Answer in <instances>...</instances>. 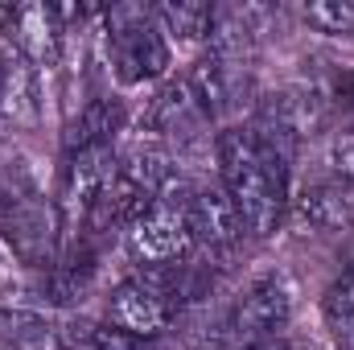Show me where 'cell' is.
I'll use <instances>...</instances> for the list:
<instances>
[{
    "label": "cell",
    "mask_w": 354,
    "mask_h": 350,
    "mask_svg": "<svg viewBox=\"0 0 354 350\" xmlns=\"http://www.w3.org/2000/svg\"><path fill=\"white\" fill-rule=\"evenodd\" d=\"M161 33H174L177 42H202L210 37V25H214V8L202 4V0H169L161 8H153Z\"/></svg>",
    "instance_id": "ac0fdd59"
},
{
    "label": "cell",
    "mask_w": 354,
    "mask_h": 350,
    "mask_svg": "<svg viewBox=\"0 0 354 350\" xmlns=\"http://www.w3.org/2000/svg\"><path fill=\"white\" fill-rule=\"evenodd\" d=\"M107 58L124 83H149L169 71V42L153 8L120 4L107 12Z\"/></svg>",
    "instance_id": "8992f818"
},
{
    "label": "cell",
    "mask_w": 354,
    "mask_h": 350,
    "mask_svg": "<svg viewBox=\"0 0 354 350\" xmlns=\"http://www.w3.org/2000/svg\"><path fill=\"white\" fill-rule=\"evenodd\" d=\"M8 17H12V4H0V33L8 29Z\"/></svg>",
    "instance_id": "603a6c76"
},
{
    "label": "cell",
    "mask_w": 354,
    "mask_h": 350,
    "mask_svg": "<svg viewBox=\"0 0 354 350\" xmlns=\"http://www.w3.org/2000/svg\"><path fill=\"white\" fill-rule=\"evenodd\" d=\"M0 342L17 350H71V322H50L41 313H0Z\"/></svg>",
    "instance_id": "5bb4252c"
},
{
    "label": "cell",
    "mask_w": 354,
    "mask_h": 350,
    "mask_svg": "<svg viewBox=\"0 0 354 350\" xmlns=\"http://www.w3.org/2000/svg\"><path fill=\"white\" fill-rule=\"evenodd\" d=\"M71 350H161L153 338H136V334H124L115 326L99 330L91 322H71Z\"/></svg>",
    "instance_id": "d6986e66"
},
{
    "label": "cell",
    "mask_w": 354,
    "mask_h": 350,
    "mask_svg": "<svg viewBox=\"0 0 354 350\" xmlns=\"http://www.w3.org/2000/svg\"><path fill=\"white\" fill-rule=\"evenodd\" d=\"M8 235H12V243H17V252L25 256L29 264H50V248H54V227H50V219H46V210L41 206H12V214H8Z\"/></svg>",
    "instance_id": "2e32d148"
},
{
    "label": "cell",
    "mask_w": 354,
    "mask_h": 350,
    "mask_svg": "<svg viewBox=\"0 0 354 350\" xmlns=\"http://www.w3.org/2000/svg\"><path fill=\"white\" fill-rule=\"evenodd\" d=\"M169 145L157 136H136L128 149L115 153V174L103 185L99 202L87 214V231H111V227H132L153 198L174 181V165H169Z\"/></svg>",
    "instance_id": "7a4b0ae2"
},
{
    "label": "cell",
    "mask_w": 354,
    "mask_h": 350,
    "mask_svg": "<svg viewBox=\"0 0 354 350\" xmlns=\"http://www.w3.org/2000/svg\"><path fill=\"white\" fill-rule=\"evenodd\" d=\"M322 317L338 350H354V264L326 288L322 297Z\"/></svg>",
    "instance_id": "e0dca14e"
},
{
    "label": "cell",
    "mask_w": 354,
    "mask_h": 350,
    "mask_svg": "<svg viewBox=\"0 0 354 350\" xmlns=\"http://www.w3.org/2000/svg\"><path fill=\"white\" fill-rule=\"evenodd\" d=\"M252 350H309V347H297L288 338H272V342H260V347H252Z\"/></svg>",
    "instance_id": "7402d4cb"
},
{
    "label": "cell",
    "mask_w": 354,
    "mask_h": 350,
    "mask_svg": "<svg viewBox=\"0 0 354 350\" xmlns=\"http://www.w3.org/2000/svg\"><path fill=\"white\" fill-rule=\"evenodd\" d=\"M189 231H194V248H210V252H231L243 239V219L231 202V194L223 185H194L189 194Z\"/></svg>",
    "instance_id": "ba28073f"
},
{
    "label": "cell",
    "mask_w": 354,
    "mask_h": 350,
    "mask_svg": "<svg viewBox=\"0 0 354 350\" xmlns=\"http://www.w3.org/2000/svg\"><path fill=\"white\" fill-rule=\"evenodd\" d=\"M326 165H330V174L338 177V181H346L354 185V116L338 128V132H330V145H326Z\"/></svg>",
    "instance_id": "ffe728a7"
},
{
    "label": "cell",
    "mask_w": 354,
    "mask_h": 350,
    "mask_svg": "<svg viewBox=\"0 0 354 350\" xmlns=\"http://www.w3.org/2000/svg\"><path fill=\"white\" fill-rule=\"evenodd\" d=\"M297 219L309 231H317V235L351 231L354 227V185L338 181V177H326V181L305 185L301 198H297Z\"/></svg>",
    "instance_id": "7c38bea8"
},
{
    "label": "cell",
    "mask_w": 354,
    "mask_h": 350,
    "mask_svg": "<svg viewBox=\"0 0 354 350\" xmlns=\"http://www.w3.org/2000/svg\"><path fill=\"white\" fill-rule=\"evenodd\" d=\"M115 174V149L111 145H95V149H79L66 153V169H62V206L87 219L91 206L99 202L103 185Z\"/></svg>",
    "instance_id": "8fae6325"
},
{
    "label": "cell",
    "mask_w": 354,
    "mask_h": 350,
    "mask_svg": "<svg viewBox=\"0 0 354 350\" xmlns=\"http://www.w3.org/2000/svg\"><path fill=\"white\" fill-rule=\"evenodd\" d=\"M189 194L194 185L185 181H169L153 206L128 227V243L132 256L149 268H174L177 260H185L194 252V231H189Z\"/></svg>",
    "instance_id": "5b68a950"
},
{
    "label": "cell",
    "mask_w": 354,
    "mask_h": 350,
    "mask_svg": "<svg viewBox=\"0 0 354 350\" xmlns=\"http://www.w3.org/2000/svg\"><path fill=\"white\" fill-rule=\"evenodd\" d=\"M33 116H37L33 66H29L12 46H0V120L29 124Z\"/></svg>",
    "instance_id": "4fadbf2b"
},
{
    "label": "cell",
    "mask_w": 354,
    "mask_h": 350,
    "mask_svg": "<svg viewBox=\"0 0 354 350\" xmlns=\"http://www.w3.org/2000/svg\"><path fill=\"white\" fill-rule=\"evenodd\" d=\"M189 288L185 280L177 276L174 268H149V272H136L128 276L111 301H107V326L124 330V334H136V338H157L174 326V317L181 313Z\"/></svg>",
    "instance_id": "3957f363"
},
{
    "label": "cell",
    "mask_w": 354,
    "mask_h": 350,
    "mask_svg": "<svg viewBox=\"0 0 354 350\" xmlns=\"http://www.w3.org/2000/svg\"><path fill=\"white\" fill-rule=\"evenodd\" d=\"M292 317V288L284 276H256L218 317L210 342L218 350H252L260 342L280 338V330Z\"/></svg>",
    "instance_id": "277c9868"
},
{
    "label": "cell",
    "mask_w": 354,
    "mask_h": 350,
    "mask_svg": "<svg viewBox=\"0 0 354 350\" xmlns=\"http://www.w3.org/2000/svg\"><path fill=\"white\" fill-rule=\"evenodd\" d=\"M223 190L231 194L243 227L252 235H272L288 210V161H280L264 140L243 128H223L214 140Z\"/></svg>",
    "instance_id": "6da1fadb"
},
{
    "label": "cell",
    "mask_w": 354,
    "mask_h": 350,
    "mask_svg": "<svg viewBox=\"0 0 354 350\" xmlns=\"http://www.w3.org/2000/svg\"><path fill=\"white\" fill-rule=\"evenodd\" d=\"M185 83L194 87L198 103H202L206 116L214 120V116H227V111L239 103V95L248 91V62L210 50V54H202V58L194 62V71H189Z\"/></svg>",
    "instance_id": "30bf717a"
},
{
    "label": "cell",
    "mask_w": 354,
    "mask_h": 350,
    "mask_svg": "<svg viewBox=\"0 0 354 350\" xmlns=\"http://www.w3.org/2000/svg\"><path fill=\"white\" fill-rule=\"evenodd\" d=\"M124 124V107L120 99H91L87 107L71 120L66 128V153H79V149H95V145H111V136L120 132Z\"/></svg>",
    "instance_id": "9a60e30c"
},
{
    "label": "cell",
    "mask_w": 354,
    "mask_h": 350,
    "mask_svg": "<svg viewBox=\"0 0 354 350\" xmlns=\"http://www.w3.org/2000/svg\"><path fill=\"white\" fill-rule=\"evenodd\" d=\"M206 128H210V116H206V107L198 103V95H194V87L185 79L165 83L161 95L153 99V107H149V132L157 140L194 145V140L206 136Z\"/></svg>",
    "instance_id": "9c48e42d"
},
{
    "label": "cell",
    "mask_w": 354,
    "mask_h": 350,
    "mask_svg": "<svg viewBox=\"0 0 354 350\" xmlns=\"http://www.w3.org/2000/svg\"><path fill=\"white\" fill-rule=\"evenodd\" d=\"M305 21L322 33H354V4L346 0H317L305 8Z\"/></svg>",
    "instance_id": "44dd1931"
},
{
    "label": "cell",
    "mask_w": 354,
    "mask_h": 350,
    "mask_svg": "<svg viewBox=\"0 0 354 350\" xmlns=\"http://www.w3.org/2000/svg\"><path fill=\"white\" fill-rule=\"evenodd\" d=\"M66 17H75V8H58V4H41V0H29V4H12V17H8V46L37 71V66H54L58 54H62V37H66Z\"/></svg>",
    "instance_id": "52a82bcc"
}]
</instances>
